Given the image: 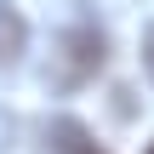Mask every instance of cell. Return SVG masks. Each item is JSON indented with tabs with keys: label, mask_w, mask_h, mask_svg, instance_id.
<instances>
[{
	"label": "cell",
	"mask_w": 154,
	"mask_h": 154,
	"mask_svg": "<svg viewBox=\"0 0 154 154\" xmlns=\"http://www.w3.org/2000/svg\"><path fill=\"white\" fill-rule=\"evenodd\" d=\"M149 154H154V149H149Z\"/></svg>",
	"instance_id": "5"
},
{
	"label": "cell",
	"mask_w": 154,
	"mask_h": 154,
	"mask_svg": "<svg viewBox=\"0 0 154 154\" xmlns=\"http://www.w3.org/2000/svg\"><path fill=\"white\" fill-rule=\"evenodd\" d=\"M46 154H109L74 114H57V120H46Z\"/></svg>",
	"instance_id": "2"
},
{
	"label": "cell",
	"mask_w": 154,
	"mask_h": 154,
	"mask_svg": "<svg viewBox=\"0 0 154 154\" xmlns=\"http://www.w3.org/2000/svg\"><path fill=\"white\" fill-rule=\"evenodd\" d=\"M143 69H149V80H154V29L143 34Z\"/></svg>",
	"instance_id": "4"
},
{
	"label": "cell",
	"mask_w": 154,
	"mask_h": 154,
	"mask_svg": "<svg viewBox=\"0 0 154 154\" xmlns=\"http://www.w3.org/2000/svg\"><path fill=\"white\" fill-rule=\"evenodd\" d=\"M23 51H29V23L11 0H0V69H17Z\"/></svg>",
	"instance_id": "3"
},
{
	"label": "cell",
	"mask_w": 154,
	"mask_h": 154,
	"mask_svg": "<svg viewBox=\"0 0 154 154\" xmlns=\"http://www.w3.org/2000/svg\"><path fill=\"white\" fill-rule=\"evenodd\" d=\"M103 63H109V40H103V29H97V23H74V29L57 34L46 80H51L57 91H80L86 80L103 74Z\"/></svg>",
	"instance_id": "1"
}]
</instances>
